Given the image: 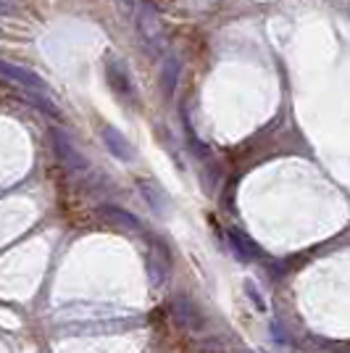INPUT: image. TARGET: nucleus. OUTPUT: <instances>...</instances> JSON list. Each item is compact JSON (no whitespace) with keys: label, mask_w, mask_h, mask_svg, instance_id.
<instances>
[{"label":"nucleus","mask_w":350,"mask_h":353,"mask_svg":"<svg viewBox=\"0 0 350 353\" xmlns=\"http://www.w3.org/2000/svg\"><path fill=\"white\" fill-rule=\"evenodd\" d=\"M50 140H53V153H56V159H59L72 174H88L90 169H92L88 161V156L74 145L72 137L63 132L61 127H50Z\"/></svg>","instance_id":"1"},{"label":"nucleus","mask_w":350,"mask_h":353,"mask_svg":"<svg viewBox=\"0 0 350 353\" xmlns=\"http://www.w3.org/2000/svg\"><path fill=\"white\" fill-rule=\"evenodd\" d=\"M105 74H108V82H111L114 95H119V98H121V101H127V103L137 105V90H134L130 69H127L119 59L108 56V61H105Z\"/></svg>","instance_id":"2"},{"label":"nucleus","mask_w":350,"mask_h":353,"mask_svg":"<svg viewBox=\"0 0 350 353\" xmlns=\"http://www.w3.org/2000/svg\"><path fill=\"white\" fill-rule=\"evenodd\" d=\"M134 24H137V30L143 34V40L147 45H153V48H161L163 40H166V34H163V24H161V16L156 14V8H150V6H140L137 8V16H134Z\"/></svg>","instance_id":"3"},{"label":"nucleus","mask_w":350,"mask_h":353,"mask_svg":"<svg viewBox=\"0 0 350 353\" xmlns=\"http://www.w3.org/2000/svg\"><path fill=\"white\" fill-rule=\"evenodd\" d=\"M0 77L19 85V88H24L27 92H48V85H45L43 77H37L30 69H21L16 63H8V61H0Z\"/></svg>","instance_id":"4"},{"label":"nucleus","mask_w":350,"mask_h":353,"mask_svg":"<svg viewBox=\"0 0 350 353\" xmlns=\"http://www.w3.org/2000/svg\"><path fill=\"white\" fill-rule=\"evenodd\" d=\"M103 143H105L108 153L114 159H119V161H134V148H132V143L119 132L116 127H105L103 130Z\"/></svg>","instance_id":"5"},{"label":"nucleus","mask_w":350,"mask_h":353,"mask_svg":"<svg viewBox=\"0 0 350 353\" xmlns=\"http://www.w3.org/2000/svg\"><path fill=\"white\" fill-rule=\"evenodd\" d=\"M101 214L108 221H111V224H116V227L127 230V232H145L143 221L137 219V216H134L132 211H127V208L114 206V203H105V206H101Z\"/></svg>","instance_id":"6"},{"label":"nucleus","mask_w":350,"mask_h":353,"mask_svg":"<svg viewBox=\"0 0 350 353\" xmlns=\"http://www.w3.org/2000/svg\"><path fill=\"white\" fill-rule=\"evenodd\" d=\"M179 77H182V59L179 56H169L161 63V90H163L166 98H174Z\"/></svg>","instance_id":"7"},{"label":"nucleus","mask_w":350,"mask_h":353,"mask_svg":"<svg viewBox=\"0 0 350 353\" xmlns=\"http://www.w3.org/2000/svg\"><path fill=\"white\" fill-rule=\"evenodd\" d=\"M140 192H143V198L147 201V206L153 208L158 216H163V214L169 211V195L163 192V188H161V185L143 179V182H140Z\"/></svg>","instance_id":"8"},{"label":"nucleus","mask_w":350,"mask_h":353,"mask_svg":"<svg viewBox=\"0 0 350 353\" xmlns=\"http://www.w3.org/2000/svg\"><path fill=\"white\" fill-rule=\"evenodd\" d=\"M174 314L179 324H185V327H192V330H198V327H203V316H200V311L198 306L187 301V298H179L174 303Z\"/></svg>","instance_id":"9"},{"label":"nucleus","mask_w":350,"mask_h":353,"mask_svg":"<svg viewBox=\"0 0 350 353\" xmlns=\"http://www.w3.org/2000/svg\"><path fill=\"white\" fill-rule=\"evenodd\" d=\"M147 272H150V285H153V288H161L163 280H166V272H169V253H166V250H158V253L150 259Z\"/></svg>","instance_id":"10"},{"label":"nucleus","mask_w":350,"mask_h":353,"mask_svg":"<svg viewBox=\"0 0 350 353\" xmlns=\"http://www.w3.org/2000/svg\"><path fill=\"white\" fill-rule=\"evenodd\" d=\"M227 235H229V243H232V248H234V256H237L240 261H250V259L258 253V250H256V245H253V243H250L248 237L243 235L240 230H229Z\"/></svg>","instance_id":"11"},{"label":"nucleus","mask_w":350,"mask_h":353,"mask_svg":"<svg viewBox=\"0 0 350 353\" xmlns=\"http://www.w3.org/2000/svg\"><path fill=\"white\" fill-rule=\"evenodd\" d=\"M27 101H30L34 108H40L43 114H48V117L61 119V108L56 105L53 98H48V92H27Z\"/></svg>","instance_id":"12"},{"label":"nucleus","mask_w":350,"mask_h":353,"mask_svg":"<svg viewBox=\"0 0 350 353\" xmlns=\"http://www.w3.org/2000/svg\"><path fill=\"white\" fill-rule=\"evenodd\" d=\"M243 288H245V295H248V301L256 306V311H261V314H266V301H263V295H261V290H258V285L253 280H245L243 282Z\"/></svg>","instance_id":"13"}]
</instances>
